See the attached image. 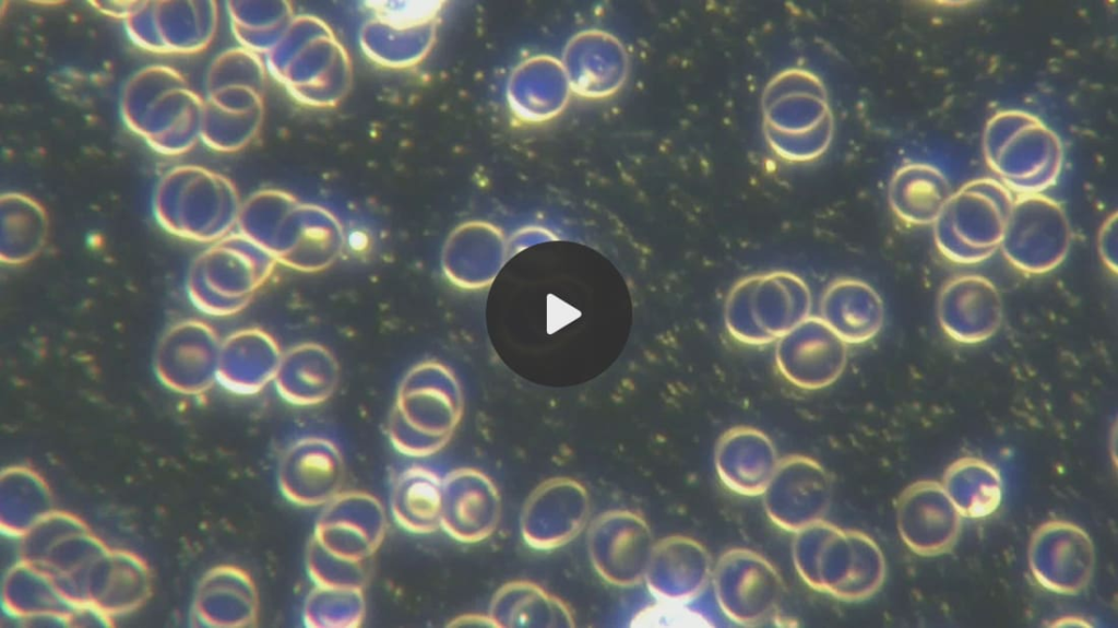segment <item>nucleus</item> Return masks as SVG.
<instances>
[{"label":"nucleus","instance_id":"nucleus-1","mask_svg":"<svg viewBox=\"0 0 1118 628\" xmlns=\"http://www.w3.org/2000/svg\"><path fill=\"white\" fill-rule=\"evenodd\" d=\"M792 557L810 589L842 602L868 600L885 578L884 556L869 535L824 519L795 533Z\"/></svg>","mask_w":1118,"mask_h":628},{"label":"nucleus","instance_id":"nucleus-2","mask_svg":"<svg viewBox=\"0 0 1118 628\" xmlns=\"http://www.w3.org/2000/svg\"><path fill=\"white\" fill-rule=\"evenodd\" d=\"M242 228L277 263L305 273L330 268L343 247L342 227L330 212L285 197L257 199L243 212Z\"/></svg>","mask_w":1118,"mask_h":628},{"label":"nucleus","instance_id":"nucleus-3","mask_svg":"<svg viewBox=\"0 0 1118 628\" xmlns=\"http://www.w3.org/2000/svg\"><path fill=\"white\" fill-rule=\"evenodd\" d=\"M812 296L808 284L789 271H766L740 279L724 305V324L737 343L774 344L808 318Z\"/></svg>","mask_w":1118,"mask_h":628},{"label":"nucleus","instance_id":"nucleus-4","mask_svg":"<svg viewBox=\"0 0 1118 628\" xmlns=\"http://www.w3.org/2000/svg\"><path fill=\"white\" fill-rule=\"evenodd\" d=\"M276 264L247 237L227 240L200 258L190 271V297L200 310L213 316L237 313L270 280Z\"/></svg>","mask_w":1118,"mask_h":628},{"label":"nucleus","instance_id":"nucleus-5","mask_svg":"<svg viewBox=\"0 0 1118 628\" xmlns=\"http://www.w3.org/2000/svg\"><path fill=\"white\" fill-rule=\"evenodd\" d=\"M711 579L721 611L739 625L753 626L770 619L783 600L784 582L778 570L749 548L725 550Z\"/></svg>","mask_w":1118,"mask_h":628},{"label":"nucleus","instance_id":"nucleus-6","mask_svg":"<svg viewBox=\"0 0 1118 628\" xmlns=\"http://www.w3.org/2000/svg\"><path fill=\"white\" fill-rule=\"evenodd\" d=\"M833 495L832 477L816 459L788 454L762 494L768 518L777 528L796 533L824 519Z\"/></svg>","mask_w":1118,"mask_h":628},{"label":"nucleus","instance_id":"nucleus-7","mask_svg":"<svg viewBox=\"0 0 1118 628\" xmlns=\"http://www.w3.org/2000/svg\"><path fill=\"white\" fill-rule=\"evenodd\" d=\"M447 376L430 360L413 365L397 387L388 426L409 430L443 448L459 414L455 390Z\"/></svg>","mask_w":1118,"mask_h":628},{"label":"nucleus","instance_id":"nucleus-8","mask_svg":"<svg viewBox=\"0 0 1118 628\" xmlns=\"http://www.w3.org/2000/svg\"><path fill=\"white\" fill-rule=\"evenodd\" d=\"M778 374L801 390H821L844 372L848 345L818 316H809L775 343Z\"/></svg>","mask_w":1118,"mask_h":628},{"label":"nucleus","instance_id":"nucleus-9","mask_svg":"<svg viewBox=\"0 0 1118 628\" xmlns=\"http://www.w3.org/2000/svg\"><path fill=\"white\" fill-rule=\"evenodd\" d=\"M385 533L386 513L380 500L367 491L346 490L325 505L312 537L338 557L366 561Z\"/></svg>","mask_w":1118,"mask_h":628},{"label":"nucleus","instance_id":"nucleus-10","mask_svg":"<svg viewBox=\"0 0 1118 628\" xmlns=\"http://www.w3.org/2000/svg\"><path fill=\"white\" fill-rule=\"evenodd\" d=\"M345 462L338 446L322 436H306L283 453L277 470L282 494L300 507L325 506L342 491Z\"/></svg>","mask_w":1118,"mask_h":628},{"label":"nucleus","instance_id":"nucleus-11","mask_svg":"<svg viewBox=\"0 0 1118 628\" xmlns=\"http://www.w3.org/2000/svg\"><path fill=\"white\" fill-rule=\"evenodd\" d=\"M712 571V557L703 544L670 535L653 545L644 578L659 600L687 603L705 590Z\"/></svg>","mask_w":1118,"mask_h":628},{"label":"nucleus","instance_id":"nucleus-12","mask_svg":"<svg viewBox=\"0 0 1118 628\" xmlns=\"http://www.w3.org/2000/svg\"><path fill=\"white\" fill-rule=\"evenodd\" d=\"M780 458L771 438L751 426H736L718 438L714 466L722 484L744 497H759L772 478Z\"/></svg>","mask_w":1118,"mask_h":628},{"label":"nucleus","instance_id":"nucleus-13","mask_svg":"<svg viewBox=\"0 0 1118 628\" xmlns=\"http://www.w3.org/2000/svg\"><path fill=\"white\" fill-rule=\"evenodd\" d=\"M938 318L942 330L960 343H979L1001 324L1002 301L987 279L965 275L953 279L941 291Z\"/></svg>","mask_w":1118,"mask_h":628},{"label":"nucleus","instance_id":"nucleus-14","mask_svg":"<svg viewBox=\"0 0 1118 628\" xmlns=\"http://www.w3.org/2000/svg\"><path fill=\"white\" fill-rule=\"evenodd\" d=\"M498 508L497 493L480 472L457 469L443 478L440 526L453 538H485L496 525Z\"/></svg>","mask_w":1118,"mask_h":628},{"label":"nucleus","instance_id":"nucleus-15","mask_svg":"<svg viewBox=\"0 0 1118 628\" xmlns=\"http://www.w3.org/2000/svg\"><path fill=\"white\" fill-rule=\"evenodd\" d=\"M282 356L278 342L264 329L235 331L221 344L216 379L237 394L259 393L274 381Z\"/></svg>","mask_w":1118,"mask_h":628},{"label":"nucleus","instance_id":"nucleus-16","mask_svg":"<svg viewBox=\"0 0 1118 628\" xmlns=\"http://www.w3.org/2000/svg\"><path fill=\"white\" fill-rule=\"evenodd\" d=\"M848 346L876 337L884 320L883 301L868 283L842 276L824 289L818 316Z\"/></svg>","mask_w":1118,"mask_h":628},{"label":"nucleus","instance_id":"nucleus-17","mask_svg":"<svg viewBox=\"0 0 1118 628\" xmlns=\"http://www.w3.org/2000/svg\"><path fill=\"white\" fill-rule=\"evenodd\" d=\"M340 380V364L325 345L307 341L285 352L274 378L280 396L296 406H314L328 401Z\"/></svg>","mask_w":1118,"mask_h":628},{"label":"nucleus","instance_id":"nucleus-18","mask_svg":"<svg viewBox=\"0 0 1118 628\" xmlns=\"http://www.w3.org/2000/svg\"><path fill=\"white\" fill-rule=\"evenodd\" d=\"M221 344L209 324L199 320L182 321L162 339L156 352V368L165 380L173 379L175 375L187 376L206 387L217 377Z\"/></svg>","mask_w":1118,"mask_h":628},{"label":"nucleus","instance_id":"nucleus-19","mask_svg":"<svg viewBox=\"0 0 1118 628\" xmlns=\"http://www.w3.org/2000/svg\"><path fill=\"white\" fill-rule=\"evenodd\" d=\"M442 481L436 472L421 465H413L401 472L390 498L395 522L415 534H429L438 530Z\"/></svg>","mask_w":1118,"mask_h":628},{"label":"nucleus","instance_id":"nucleus-20","mask_svg":"<svg viewBox=\"0 0 1118 628\" xmlns=\"http://www.w3.org/2000/svg\"><path fill=\"white\" fill-rule=\"evenodd\" d=\"M360 588L316 585L304 606V621L312 628H355L365 617Z\"/></svg>","mask_w":1118,"mask_h":628},{"label":"nucleus","instance_id":"nucleus-21","mask_svg":"<svg viewBox=\"0 0 1118 628\" xmlns=\"http://www.w3.org/2000/svg\"><path fill=\"white\" fill-rule=\"evenodd\" d=\"M307 569L316 585L360 588L367 580L366 561L338 557L311 537L307 549Z\"/></svg>","mask_w":1118,"mask_h":628}]
</instances>
